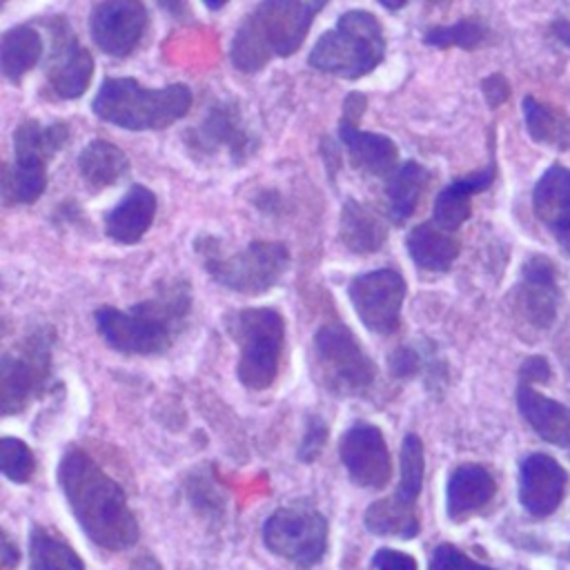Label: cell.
<instances>
[{
	"mask_svg": "<svg viewBox=\"0 0 570 570\" xmlns=\"http://www.w3.org/2000/svg\"><path fill=\"white\" fill-rule=\"evenodd\" d=\"M60 490L82 532L105 550H125L140 528L125 490L80 448H69L58 465Z\"/></svg>",
	"mask_w": 570,
	"mask_h": 570,
	"instance_id": "1",
	"label": "cell"
},
{
	"mask_svg": "<svg viewBox=\"0 0 570 570\" xmlns=\"http://www.w3.org/2000/svg\"><path fill=\"white\" fill-rule=\"evenodd\" d=\"M191 289L185 281L163 283L151 298L127 309L102 305L94 323L102 341L127 356L165 354L187 327L191 314Z\"/></svg>",
	"mask_w": 570,
	"mask_h": 570,
	"instance_id": "2",
	"label": "cell"
},
{
	"mask_svg": "<svg viewBox=\"0 0 570 570\" xmlns=\"http://www.w3.org/2000/svg\"><path fill=\"white\" fill-rule=\"evenodd\" d=\"M323 7V2L309 0L258 2L232 36V65L243 73H256L274 58H289L305 42V36Z\"/></svg>",
	"mask_w": 570,
	"mask_h": 570,
	"instance_id": "3",
	"label": "cell"
},
{
	"mask_svg": "<svg viewBox=\"0 0 570 570\" xmlns=\"http://www.w3.org/2000/svg\"><path fill=\"white\" fill-rule=\"evenodd\" d=\"M191 89L185 82L147 87L136 78H105L91 100V111L127 131H158L185 118L191 109Z\"/></svg>",
	"mask_w": 570,
	"mask_h": 570,
	"instance_id": "4",
	"label": "cell"
},
{
	"mask_svg": "<svg viewBox=\"0 0 570 570\" xmlns=\"http://www.w3.org/2000/svg\"><path fill=\"white\" fill-rule=\"evenodd\" d=\"M383 58L385 33L376 16L365 9H347L332 29L318 36L307 62L316 71L356 80L372 73Z\"/></svg>",
	"mask_w": 570,
	"mask_h": 570,
	"instance_id": "5",
	"label": "cell"
},
{
	"mask_svg": "<svg viewBox=\"0 0 570 570\" xmlns=\"http://www.w3.org/2000/svg\"><path fill=\"white\" fill-rule=\"evenodd\" d=\"M238 347L236 376L252 392L267 390L281 370L285 350V318L272 307H243L225 318Z\"/></svg>",
	"mask_w": 570,
	"mask_h": 570,
	"instance_id": "6",
	"label": "cell"
},
{
	"mask_svg": "<svg viewBox=\"0 0 570 570\" xmlns=\"http://www.w3.org/2000/svg\"><path fill=\"white\" fill-rule=\"evenodd\" d=\"M196 247L209 278L245 296L269 292L289 267V249L281 240H252L238 252L223 254L216 238L203 236Z\"/></svg>",
	"mask_w": 570,
	"mask_h": 570,
	"instance_id": "7",
	"label": "cell"
},
{
	"mask_svg": "<svg viewBox=\"0 0 570 570\" xmlns=\"http://www.w3.org/2000/svg\"><path fill=\"white\" fill-rule=\"evenodd\" d=\"M71 129L65 120H22L13 129V160L4 167V205H29L47 189V167L67 145Z\"/></svg>",
	"mask_w": 570,
	"mask_h": 570,
	"instance_id": "8",
	"label": "cell"
},
{
	"mask_svg": "<svg viewBox=\"0 0 570 570\" xmlns=\"http://www.w3.org/2000/svg\"><path fill=\"white\" fill-rule=\"evenodd\" d=\"M312 372L334 396L367 392L376 381V365L352 330L338 321L316 330L312 341Z\"/></svg>",
	"mask_w": 570,
	"mask_h": 570,
	"instance_id": "9",
	"label": "cell"
},
{
	"mask_svg": "<svg viewBox=\"0 0 570 570\" xmlns=\"http://www.w3.org/2000/svg\"><path fill=\"white\" fill-rule=\"evenodd\" d=\"M53 330L42 325L27 332L0 361L2 414L22 412L40 396L53 372Z\"/></svg>",
	"mask_w": 570,
	"mask_h": 570,
	"instance_id": "10",
	"label": "cell"
},
{
	"mask_svg": "<svg viewBox=\"0 0 570 570\" xmlns=\"http://www.w3.org/2000/svg\"><path fill=\"white\" fill-rule=\"evenodd\" d=\"M401 476L394 494L376 499L367 505L363 523L372 534L414 539L419 534L416 501L423 488L425 456L419 434L407 432L401 443Z\"/></svg>",
	"mask_w": 570,
	"mask_h": 570,
	"instance_id": "11",
	"label": "cell"
},
{
	"mask_svg": "<svg viewBox=\"0 0 570 570\" xmlns=\"http://www.w3.org/2000/svg\"><path fill=\"white\" fill-rule=\"evenodd\" d=\"M327 519L309 505H285L263 523V543L269 552L298 568L316 566L327 552Z\"/></svg>",
	"mask_w": 570,
	"mask_h": 570,
	"instance_id": "12",
	"label": "cell"
},
{
	"mask_svg": "<svg viewBox=\"0 0 570 570\" xmlns=\"http://www.w3.org/2000/svg\"><path fill=\"white\" fill-rule=\"evenodd\" d=\"M49 53L45 60V87L53 98H80L94 78V56L80 45L65 16H53L47 22Z\"/></svg>",
	"mask_w": 570,
	"mask_h": 570,
	"instance_id": "13",
	"label": "cell"
},
{
	"mask_svg": "<svg viewBox=\"0 0 570 570\" xmlns=\"http://www.w3.org/2000/svg\"><path fill=\"white\" fill-rule=\"evenodd\" d=\"M405 294V278L392 267L358 274L347 287L350 303L361 323L381 336H390L399 330Z\"/></svg>",
	"mask_w": 570,
	"mask_h": 570,
	"instance_id": "14",
	"label": "cell"
},
{
	"mask_svg": "<svg viewBox=\"0 0 570 570\" xmlns=\"http://www.w3.org/2000/svg\"><path fill=\"white\" fill-rule=\"evenodd\" d=\"M365 107L367 100L363 94L352 91L345 96L338 118V140L356 169L370 176L390 178L399 169V147L390 136L358 127Z\"/></svg>",
	"mask_w": 570,
	"mask_h": 570,
	"instance_id": "15",
	"label": "cell"
},
{
	"mask_svg": "<svg viewBox=\"0 0 570 570\" xmlns=\"http://www.w3.org/2000/svg\"><path fill=\"white\" fill-rule=\"evenodd\" d=\"M338 456L352 483L361 488L383 490L392 479V456L383 432L374 423H352L338 441Z\"/></svg>",
	"mask_w": 570,
	"mask_h": 570,
	"instance_id": "16",
	"label": "cell"
},
{
	"mask_svg": "<svg viewBox=\"0 0 570 570\" xmlns=\"http://www.w3.org/2000/svg\"><path fill=\"white\" fill-rule=\"evenodd\" d=\"M147 24V7L138 0H105L89 13L91 40L111 58H127L140 45Z\"/></svg>",
	"mask_w": 570,
	"mask_h": 570,
	"instance_id": "17",
	"label": "cell"
},
{
	"mask_svg": "<svg viewBox=\"0 0 570 570\" xmlns=\"http://www.w3.org/2000/svg\"><path fill=\"white\" fill-rule=\"evenodd\" d=\"M519 314L534 327L548 330L559 309L557 269L548 256H530L521 267V281L514 292Z\"/></svg>",
	"mask_w": 570,
	"mask_h": 570,
	"instance_id": "18",
	"label": "cell"
},
{
	"mask_svg": "<svg viewBox=\"0 0 570 570\" xmlns=\"http://www.w3.org/2000/svg\"><path fill=\"white\" fill-rule=\"evenodd\" d=\"M568 488L566 468L543 452L528 454L519 465V499L532 517L552 514Z\"/></svg>",
	"mask_w": 570,
	"mask_h": 570,
	"instance_id": "19",
	"label": "cell"
},
{
	"mask_svg": "<svg viewBox=\"0 0 570 570\" xmlns=\"http://www.w3.org/2000/svg\"><path fill=\"white\" fill-rule=\"evenodd\" d=\"M249 134L243 129L238 107L232 102H216L207 116L187 131V145L200 154L227 151L229 158L243 160L249 154Z\"/></svg>",
	"mask_w": 570,
	"mask_h": 570,
	"instance_id": "20",
	"label": "cell"
},
{
	"mask_svg": "<svg viewBox=\"0 0 570 570\" xmlns=\"http://www.w3.org/2000/svg\"><path fill=\"white\" fill-rule=\"evenodd\" d=\"M158 209L156 194L145 185H131L125 196L105 214V234L120 243H138L151 227Z\"/></svg>",
	"mask_w": 570,
	"mask_h": 570,
	"instance_id": "21",
	"label": "cell"
},
{
	"mask_svg": "<svg viewBox=\"0 0 570 570\" xmlns=\"http://www.w3.org/2000/svg\"><path fill=\"white\" fill-rule=\"evenodd\" d=\"M494 176H497V167H494V160L490 158V163L483 169H476L472 174L454 178L434 198L432 220L439 227L454 234L472 214V196L488 189L492 185Z\"/></svg>",
	"mask_w": 570,
	"mask_h": 570,
	"instance_id": "22",
	"label": "cell"
},
{
	"mask_svg": "<svg viewBox=\"0 0 570 570\" xmlns=\"http://www.w3.org/2000/svg\"><path fill=\"white\" fill-rule=\"evenodd\" d=\"M497 492L494 476L479 463L456 465L445 483V510L452 521H461L468 514L490 503Z\"/></svg>",
	"mask_w": 570,
	"mask_h": 570,
	"instance_id": "23",
	"label": "cell"
},
{
	"mask_svg": "<svg viewBox=\"0 0 570 570\" xmlns=\"http://www.w3.org/2000/svg\"><path fill=\"white\" fill-rule=\"evenodd\" d=\"M517 405L528 425L548 443L570 448V407L519 381Z\"/></svg>",
	"mask_w": 570,
	"mask_h": 570,
	"instance_id": "24",
	"label": "cell"
},
{
	"mask_svg": "<svg viewBox=\"0 0 570 570\" xmlns=\"http://www.w3.org/2000/svg\"><path fill=\"white\" fill-rule=\"evenodd\" d=\"M532 209L557 238L570 234V167L552 165L539 176Z\"/></svg>",
	"mask_w": 570,
	"mask_h": 570,
	"instance_id": "25",
	"label": "cell"
},
{
	"mask_svg": "<svg viewBox=\"0 0 570 570\" xmlns=\"http://www.w3.org/2000/svg\"><path fill=\"white\" fill-rule=\"evenodd\" d=\"M405 249L419 269L448 272L459 256L461 243L452 232L428 220L407 232Z\"/></svg>",
	"mask_w": 570,
	"mask_h": 570,
	"instance_id": "26",
	"label": "cell"
},
{
	"mask_svg": "<svg viewBox=\"0 0 570 570\" xmlns=\"http://www.w3.org/2000/svg\"><path fill=\"white\" fill-rule=\"evenodd\" d=\"M338 238L352 254H374L387 238V225L376 209L347 198L338 216Z\"/></svg>",
	"mask_w": 570,
	"mask_h": 570,
	"instance_id": "27",
	"label": "cell"
},
{
	"mask_svg": "<svg viewBox=\"0 0 570 570\" xmlns=\"http://www.w3.org/2000/svg\"><path fill=\"white\" fill-rule=\"evenodd\" d=\"M45 42L33 24H13L0 38L2 76L18 85L42 58Z\"/></svg>",
	"mask_w": 570,
	"mask_h": 570,
	"instance_id": "28",
	"label": "cell"
},
{
	"mask_svg": "<svg viewBox=\"0 0 570 570\" xmlns=\"http://www.w3.org/2000/svg\"><path fill=\"white\" fill-rule=\"evenodd\" d=\"M78 171L91 189H105L129 174V158L118 145L96 138L80 149Z\"/></svg>",
	"mask_w": 570,
	"mask_h": 570,
	"instance_id": "29",
	"label": "cell"
},
{
	"mask_svg": "<svg viewBox=\"0 0 570 570\" xmlns=\"http://www.w3.org/2000/svg\"><path fill=\"white\" fill-rule=\"evenodd\" d=\"M430 185V171L419 160H405L385 180L387 216L394 225H403L419 207L425 187Z\"/></svg>",
	"mask_w": 570,
	"mask_h": 570,
	"instance_id": "30",
	"label": "cell"
},
{
	"mask_svg": "<svg viewBox=\"0 0 570 570\" xmlns=\"http://www.w3.org/2000/svg\"><path fill=\"white\" fill-rule=\"evenodd\" d=\"M521 109L525 129L532 140L554 149L570 147V118L563 109L541 102L534 96H525L521 100Z\"/></svg>",
	"mask_w": 570,
	"mask_h": 570,
	"instance_id": "31",
	"label": "cell"
},
{
	"mask_svg": "<svg viewBox=\"0 0 570 570\" xmlns=\"http://www.w3.org/2000/svg\"><path fill=\"white\" fill-rule=\"evenodd\" d=\"M29 570H85V563L67 541L42 525H31Z\"/></svg>",
	"mask_w": 570,
	"mask_h": 570,
	"instance_id": "32",
	"label": "cell"
},
{
	"mask_svg": "<svg viewBox=\"0 0 570 570\" xmlns=\"http://www.w3.org/2000/svg\"><path fill=\"white\" fill-rule=\"evenodd\" d=\"M488 40V27L476 18H461L454 24H436L425 29L423 42L439 49H476Z\"/></svg>",
	"mask_w": 570,
	"mask_h": 570,
	"instance_id": "33",
	"label": "cell"
},
{
	"mask_svg": "<svg viewBox=\"0 0 570 570\" xmlns=\"http://www.w3.org/2000/svg\"><path fill=\"white\" fill-rule=\"evenodd\" d=\"M0 470L13 483H29L36 472V459L29 445L16 436L0 439Z\"/></svg>",
	"mask_w": 570,
	"mask_h": 570,
	"instance_id": "34",
	"label": "cell"
},
{
	"mask_svg": "<svg viewBox=\"0 0 570 570\" xmlns=\"http://www.w3.org/2000/svg\"><path fill=\"white\" fill-rule=\"evenodd\" d=\"M430 570H494V568L470 559L452 543H439L432 552Z\"/></svg>",
	"mask_w": 570,
	"mask_h": 570,
	"instance_id": "35",
	"label": "cell"
},
{
	"mask_svg": "<svg viewBox=\"0 0 570 570\" xmlns=\"http://www.w3.org/2000/svg\"><path fill=\"white\" fill-rule=\"evenodd\" d=\"M327 423L312 414L307 416V425H305V434L301 439V445H298V459L303 463H314L318 459V454L323 452V445L327 441Z\"/></svg>",
	"mask_w": 570,
	"mask_h": 570,
	"instance_id": "36",
	"label": "cell"
},
{
	"mask_svg": "<svg viewBox=\"0 0 570 570\" xmlns=\"http://www.w3.org/2000/svg\"><path fill=\"white\" fill-rule=\"evenodd\" d=\"M387 367L390 374H394L396 379H412L421 372L423 363H421V354L414 347L401 345L396 347L390 356H387Z\"/></svg>",
	"mask_w": 570,
	"mask_h": 570,
	"instance_id": "37",
	"label": "cell"
},
{
	"mask_svg": "<svg viewBox=\"0 0 570 570\" xmlns=\"http://www.w3.org/2000/svg\"><path fill=\"white\" fill-rule=\"evenodd\" d=\"M372 568L374 570H419L416 559L412 554L394 548H379L372 554Z\"/></svg>",
	"mask_w": 570,
	"mask_h": 570,
	"instance_id": "38",
	"label": "cell"
},
{
	"mask_svg": "<svg viewBox=\"0 0 570 570\" xmlns=\"http://www.w3.org/2000/svg\"><path fill=\"white\" fill-rule=\"evenodd\" d=\"M550 363L543 358V356H539V354H534V356H528L523 363H521V367H519V381H523V383H546V381H550Z\"/></svg>",
	"mask_w": 570,
	"mask_h": 570,
	"instance_id": "39",
	"label": "cell"
},
{
	"mask_svg": "<svg viewBox=\"0 0 570 570\" xmlns=\"http://www.w3.org/2000/svg\"><path fill=\"white\" fill-rule=\"evenodd\" d=\"M481 91H483V96H485L490 107H499V105H503L508 100L510 85H508V80L501 73H492V76H488L481 82Z\"/></svg>",
	"mask_w": 570,
	"mask_h": 570,
	"instance_id": "40",
	"label": "cell"
},
{
	"mask_svg": "<svg viewBox=\"0 0 570 570\" xmlns=\"http://www.w3.org/2000/svg\"><path fill=\"white\" fill-rule=\"evenodd\" d=\"M0 561L4 570H13L20 561V552L18 546L11 541V537L7 532H2V552H0Z\"/></svg>",
	"mask_w": 570,
	"mask_h": 570,
	"instance_id": "41",
	"label": "cell"
},
{
	"mask_svg": "<svg viewBox=\"0 0 570 570\" xmlns=\"http://www.w3.org/2000/svg\"><path fill=\"white\" fill-rule=\"evenodd\" d=\"M552 33H554V38L559 40V42H563L568 49H570V20H566V18H559V20H554L552 22Z\"/></svg>",
	"mask_w": 570,
	"mask_h": 570,
	"instance_id": "42",
	"label": "cell"
},
{
	"mask_svg": "<svg viewBox=\"0 0 570 570\" xmlns=\"http://www.w3.org/2000/svg\"><path fill=\"white\" fill-rule=\"evenodd\" d=\"M129 570H163V566L156 561V557L154 554H138L134 561H131V566H129Z\"/></svg>",
	"mask_w": 570,
	"mask_h": 570,
	"instance_id": "43",
	"label": "cell"
}]
</instances>
